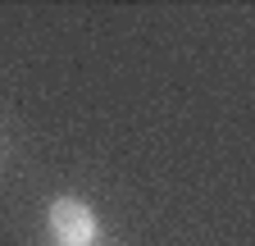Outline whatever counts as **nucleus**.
Listing matches in <instances>:
<instances>
[{"instance_id": "obj_1", "label": "nucleus", "mask_w": 255, "mask_h": 246, "mask_svg": "<svg viewBox=\"0 0 255 246\" xmlns=\"http://www.w3.org/2000/svg\"><path fill=\"white\" fill-rule=\"evenodd\" d=\"M46 228L59 246H91L101 237V219H96V210L78 196H55L50 210H46Z\"/></svg>"}]
</instances>
